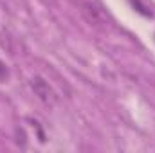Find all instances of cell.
Here are the masks:
<instances>
[{
  "label": "cell",
  "mask_w": 155,
  "mask_h": 153,
  "mask_svg": "<svg viewBox=\"0 0 155 153\" xmlns=\"http://www.w3.org/2000/svg\"><path fill=\"white\" fill-rule=\"evenodd\" d=\"M79 11H81L83 18H85L90 25L99 27V29L107 25V18H105L103 11H101L96 4H92V2H88V0H81V2H79Z\"/></svg>",
  "instance_id": "obj_2"
},
{
  "label": "cell",
  "mask_w": 155,
  "mask_h": 153,
  "mask_svg": "<svg viewBox=\"0 0 155 153\" xmlns=\"http://www.w3.org/2000/svg\"><path fill=\"white\" fill-rule=\"evenodd\" d=\"M29 85H31V90L35 92V96L38 97L45 106H54V105L58 103V94H56L54 88L49 85V81H45L41 76L31 77Z\"/></svg>",
  "instance_id": "obj_1"
},
{
  "label": "cell",
  "mask_w": 155,
  "mask_h": 153,
  "mask_svg": "<svg viewBox=\"0 0 155 153\" xmlns=\"http://www.w3.org/2000/svg\"><path fill=\"white\" fill-rule=\"evenodd\" d=\"M9 77V70H7V67H5V63L0 60V81H5Z\"/></svg>",
  "instance_id": "obj_3"
}]
</instances>
